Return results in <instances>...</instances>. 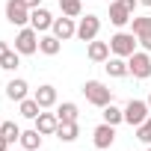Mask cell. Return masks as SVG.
<instances>
[{
    "label": "cell",
    "mask_w": 151,
    "mask_h": 151,
    "mask_svg": "<svg viewBox=\"0 0 151 151\" xmlns=\"http://www.w3.org/2000/svg\"><path fill=\"white\" fill-rule=\"evenodd\" d=\"M3 12H6V21H9L12 27H27L33 9L24 3V0H6V9H3Z\"/></svg>",
    "instance_id": "obj_4"
},
{
    "label": "cell",
    "mask_w": 151,
    "mask_h": 151,
    "mask_svg": "<svg viewBox=\"0 0 151 151\" xmlns=\"http://www.w3.org/2000/svg\"><path fill=\"white\" fill-rule=\"evenodd\" d=\"M98 33H101V18L98 15L89 12L86 18H80V24H77V39L80 42H95Z\"/></svg>",
    "instance_id": "obj_8"
},
{
    "label": "cell",
    "mask_w": 151,
    "mask_h": 151,
    "mask_svg": "<svg viewBox=\"0 0 151 151\" xmlns=\"http://www.w3.org/2000/svg\"><path fill=\"white\" fill-rule=\"evenodd\" d=\"M0 124H3V122H0Z\"/></svg>",
    "instance_id": "obj_36"
},
{
    "label": "cell",
    "mask_w": 151,
    "mask_h": 151,
    "mask_svg": "<svg viewBox=\"0 0 151 151\" xmlns=\"http://www.w3.org/2000/svg\"><path fill=\"white\" fill-rule=\"evenodd\" d=\"M145 151H151V145H148V148H145Z\"/></svg>",
    "instance_id": "obj_34"
},
{
    "label": "cell",
    "mask_w": 151,
    "mask_h": 151,
    "mask_svg": "<svg viewBox=\"0 0 151 151\" xmlns=\"http://www.w3.org/2000/svg\"><path fill=\"white\" fill-rule=\"evenodd\" d=\"M18 110H21V116H24V119H30V122H36V116L42 113V107H39V101H36V98H24V101L18 104Z\"/></svg>",
    "instance_id": "obj_22"
},
{
    "label": "cell",
    "mask_w": 151,
    "mask_h": 151,
    "mask_svg": "<svg viewBox=\"0 0 151 151\" xmlns=\"http://www.w3.org/2000/svg\"><path fill=\"white\" fill-rule=\"evenodd\" d=\"M127 68H130V74L136 80H148L151 77V56H148V50H133L127 56Z\"/></svg>",
    "instance_id": "obj_3"
},
{
    "label": "cell",
    "mask_w": 151,
    "mask_h": 151,
    "mask_svg": "<svg viewBox=\"0 0 151 151\" xmlns=\"http://www.w3.org/2000/svg\"><path fill=\"white\" fill-rule=\"evenodd\" d=\"M33 98L39 101V107H42V110H47V107H56V86L45 83V86H39V89L33 92Z\"/></svg>",
    "instance_id": "obj_15"
},
{
    "label": "cell",
    "mask_w": 151,
    "mask_h": 151,
    "mask_svg": "<svg viewBox=\"0 0 151 151\" xmlns=\"http://www.w3.org/2000/svg\"><path fill=\"white\" fill-rule=\"evenodd\" d=\"M53 36L56 39H71V36H77V24H74V18H68V15H62V18H53Z\"/></svg>",
    "instance_id": "obj_11"
},
{
    "label": "cell",
    "mask_w": 151,
    "mask_h": 151,
    "mask_svg": "<svg viewBox=\"0 0 151 151\" xmlns=\"http://www.w3.org/2000/svg\"><path fill=\"white\" fill-rule=\"evenodd\" d=\"M56 127H59V119H56V113H39V116H36V130H39L42 136H50V133H56Z\"/></svg>",
    "instance_id": "obj_13"
},
{
    "label": "cell",
    "mask_w": 151,
    "mask_h": 151,
    "mask_svg": "<svg viewBox=\"0 0 151 151\" xmlns=\"http://www.w3.org/2000/svg\"><path fill=\"white\" fill-rule=\"evenodd\" d=\"M136 139H139V142H145V145H151V116L136 127Z\"/></svg>",
    "instance_id": "obj_27"
},
{
    "label": "cell",
    "mask_w": 151,
    "mask_h": 151,
    "mask_svg": "<svg viewBox=\"0 0 151 151\" xmlns=\"http://www.w3.org/2000/svg\"><path fill=\"white\" fill-rule=\"evenodd\" d=\"M24 3H27V6H30V9H36V6H39V3H42V0H24Z\"/></svg>",
    "instance_id": "obj_30"
},
{
    "label": "cell",
    "mask_w": 151,
    "mask_h": 151,
    "mask_svg": "<svg viewBox=\"0 0 151 151\" xmlns=\"http://www.w3.org/2000/svg\"><path fill=\"white\" fill-rule=\"evenodd\" d=\"M130 18H133V15L119 3V0H113V3H110V24H113V27H119V30H122L124 24H130Z\"/></svg>",
    "instance_id": "obj_16"
},
{
    "label": "cell",
    "mask_w": 151,
    "mask_h": 151,
    "mask_svg": "<svg viewBox=\"0 0 151 151\" xmlns=\"http://www.w3.org/2000/svg\"><path fill=\"white\" fill-rule=\"evenodd\" d=\"M18 65H21V53L18 50H9L3 59H0V68H6V71H15Z\"/></svg>",
    "instance_id": "obj_26"
},
{
    "label": "cell",
    "mask_w": 151,
    "mask_h": 151,
    "mask_svg": "<svg viewBox=\"0 0 151 151\" xmlns=\"http://www.w3.org/2000/svg\"><path fill=\"white\" fill-rule=\"evenodd\" d=\"M148 116H151V110H148V101L130 98V101L124 104V122H127L130 127H139V124H142Z\"/></svg>",
    "instance_id": "obj_6"
},
{
    "label": "cell",
    "mask_w": 151,
    "mask_h": 151,
    "mask_svg": "<svg viewBox=\"0 0 151 151\" xmlns=\"http://www.w3.org/2000/svg\"><path fill=\"white\" fill-rule=\"evenodd\" d=\"M83 95H86V101L92 104V107H107V104H113V89H107L101 80H86L83 83Z\"/></svg>",
    "instance_id": "obj_1"
},
{
    "label": "cell",
    "mask_w": 151,
    "mask_h": 151,
    "mask_svg": "<svg viewBox=\"0 0 151 151\" xmlns=\"http://www.w3.org/2000/svg\"><path fill=\"white\" fill-rule=\"evenodd\" d=\"M77 116H80V110H77L74 101H62V104L56 107V119H59V122H77Z\"/></svg>",
    "instance_id": "obj_20"
},
{
    "label": "cell",
    "mask_w": 151,
    "mask_h": 151,
    "mask_svg": "<svg viewBox=\"0 0 151 151\" xmlns=\"http://www.w3.org/2000/svg\"><path fill=\"white\" fill-rule=\"evenodd\" d=\"M59 9L68 18H80L83 15V3H80V0H59Z\"/></svg>",
    "instance_id": "obj_24"
},
{
    "label": "cell",
    "mask_w": 151,
    "mask_h": 151,
    "mask_svg": "<svg viewBox=\"0 0 151 151\" xmlns=\"http://www.w3.org/2000/svg\"><path fill=\"white\" fill-rule=\"evenodd\" d=\"M21 151H24V148H21Z\"/></svg>",
    "instance_id": "obj_37"
},
{
    "label": "cell",
    "mask_w": 151,
    "mask_h": 151,
    "mask_svg": "<svg viewBox=\"0 0 151 151\" xmlns=\"http://www.w3.org/2000/svg\"><path fill=\"white\" fill-rule=\"evenodd\" d=\"M6 53H9V45H6V42H3V39H0V59H3V56H6Z\"/></svg>",
    "instance_id": "obj_29"
},
{
    "label": "cell",
    "mask_w": 151,
    "mask_h": 151,
    "mask_svg": "<svg viewBox=\"0 0 151 151\" xmlns=\"http://www.w3.org/2000/svg\"><path fill=\"white\" fill-rule=\"evenodd\" d=\"M0 151H9V142H6L3 136H0Z\"/></svg>",
    "instance_id": "obj_31"
},
{
    "label": "cell",
    "mask_w": 151,
    "mask_h": 151,
    "mask_svg": "<svg viewBox=\"0 0 151 151\" xmlns=\"http://www.w3.org/2000/svg\"><path fill=\"white\" fill-rule=\"evenodd\" d=\"M30 27H33L36 33H47V30L53 27V15H50L45 6H36V9L30 12Z\"/></svg>",
    "instance_id": "obj_10"
},
{
    "label": "cell",
    "mask_w": 151,
    "mask_h": 151,
    "mask_svg": "<svg viewBox=\"0 0 151 151\" xmlns=\"http://www.w3.org/2000/svg\"><path fill=\"white\" fill-rule=\"evenodd\" d=\"M107 3H113V0H107Z\"/></svg>",
    "instance_id": "obj_35"
},
{
    "label": "cell",
    "mask_w": 151,
    "mask_h": 151,
    "mask_svg": "<svg viewBox=\"0 0 151 151\" xmlns=\"http://www.w3.org/2000/svg\"><path fill=\"white\" fill-rule=\"evenodd\" d=\"M15 50H18L21 56H33V53L39 50V33H36L30 24L18 30V36H15Z\"/></svg>",
    "instance_id": "obj_2"
},
{
    "label": "cell",
    "mask_w": 151,
    "mask_h": 151,
    "mask_svg": "<svg viewBox=\"0 0 151 151\" xmlns=\"http://www.w3.org/2000/svg\"><path fill=\"white\" fill-rule=\"evenodd\" d=\"M104 122L113 124V127L122 124V122H124V110H119L116 104H107V107H104Z\"/></svg>",
    "instance_id": "obj_25"
},
{
    "label": "cell",
    "mask_w": 151,
    "mask_h": 151,
    "mask_svg": "<svg viewBox=\"0 0 151 151\" xmlns=\"http://www.w3.org/2000/svg\"><path fill=\"white\" fill-rule=\"evenodd\" d=\"M92 142H95V148H98V151H107V148L116 142V127H113V124H107V122H104V124H98V127H95V133H92Z\"/></svg>",
    "instance_id": "obj_9"
},
{
    "label": "cell",
    "mask_w": 151,
    "mask_h": 151,
    "mask_svg": "<svg viewBox=\"0 0 151 151\" xmlns=\"http://www.w3.org/2000/svg\"><path fill=\"white\" fill-rule=\"evenodd\" d=\"M145 101H148V110H151V95H148V98H145Z\"/></svg>",
    "instance_id": "obj_33"
},
{
    "label": "cell",
    "mask_w": 151,
    "mask_h": 151,
    "mask_svg": "<svg viewBox=\"0 0 151 151\" xmlns=\"http://www.w3.org/2000/svg\"><path fill=\"white\" fill-rule=\"evenodd\" d=\"M56 136L62 139V142H74L80 136V127H77V122H59V127H56Z\"/></svg>",
    "instance_id": "obj_21"
},
{
    "label": "cell",
    "mask_w": 151,
    "mask_h": 151,
    "mask_svg": "<svg viewBox=\"0 0 151 151\" xmlns=\"http://www.w3.org/2000/svg\"><path fill=\"white\" fill-rule=\"evenodd\" d=\"M104 68H107L110 77H127V74H130V68H127V59H124V56H110V59L104 62Z\"/></svg>",
    "instance_id": "obj_17"
},
{
    "label": "cell",
    "mask_w": 151,
    "mask_h": 151,
    "mask_svg": "<svg viewBox=\"0 0 151 151\" xmlns=\"http://www.w3.org/2000/svg\"><path fill=\"white\" fill-rule=\"evenodd\" d=\"M136 45H139L136 36H133V33H124V30H119V33L110 39V50H113V56H124V59L136 50Z\"/></svg>",
    "instance_id": "obj_5"
},
{
    "label": "cell",
    "mask_w": 151,
    "mask_h": 151,
    "mask_svg": "<svg viewBox=\"0 0 151 151\" xmlns=\"http://www.w3.org/2000/svg\"><path fill=\"white\" fill-rule=\"evenodd\" d=\"M0 136H3V139L12 145V142H18V139H21V127H18L15 122H3V124H0Z\"/></svg>",
    "instance_id": "obj_23"
},
{
    "label": "cell",
    "mask_w": 151,
    "mask_h": 151,
    "mask_svg": "<svg viewBox=\"0 0 151 151\" xmlns=\"http://www.w3.org/2000/svg\"><path fill=\"white\" fill-rule=\"evenodd\" d=\"M18 142H21L24 151H39V148H42V133H39L36 127H33V130H21V139H18Z\"/></svg>",
    "instance_id": "obj_18"
},
{
    "label": "cell",
    "mask_w": 151,
    "mask_h": 151,
    "mask_svg": "<svg viewBox=\"0 0 151 151\" xmlns=\"http://www.w3.org/2000/svg\"><path fill=\"white\" fill-rule=\"evenodd\" d=\"M59 47H62V39H56L53 33L39 39V50H42L45 56H56V53H59Z\"/></svg>",
    "instance_id": "obj_19"
},
{
    "label": "cell",
    "mask_w": 151,
    "mask_h": 151,
    "mask_svg": "<svg viewBox=\"0 0 151 151\" xmlns=\"http://www.w3.org/2000/svg\"><path fill=\"white\" fill-rule=\"evenodd\" d=\"M130 24H133V30H130V33L136 36L139 47L151 53V18H148V15H139V18H130Z\"/></svg>",
    "instance_id": "obj_7"
},
{
    "label": "cell",
    "mask_w": 151,
    "mask_h": 151,
    "mask_svg": "<svg viewBox=\"0 0 151 151\" xmlns=\"http://www.w3.org/2000/svg\"><path fill=\"white\" fill-rule=\"evenodd\" d=\"M6 98L15 101V104H21L24 98H30V86H27V80H21V77L9 80V83H6Z\"/></svg>",
    "instance_id": "obj_12"
},
{
    "label": "cell",
    "mask_w": 151,
    "mask_h": 151,
    "mask_svg": "<svg viewBox=\"0 0 151 151\" xmlns=\"http://www.w3.org/2000/svg\"><path fill=\"white\" fill-rule=\"evenodd\" d=\"M110 53H113V50H110V42H98V39H95V42H89V47H86V56H89L92 62H107Z\"/></svg>",
    "instance_id": "obj_14"
},
{
    "label": "cell",
    "mask_w": 151,
    "mask_h": 151,
    "mask_svg": "<svg viewBox=\"0 0 151 151\" xmlns=\"http://www.w3.org/2000/svg\"><path fill=\"white\" fill-rule=\"evenodd\" d=\"M119 3H122V6H124V9H127V12L133 15V9L139 6V0H119Z\"/></svg>",
    "instance_id": "obj_28"
},
{
    "label": "cell",
    "mask_w": 151,
    "mask_h": 151,
    "mask_svg": "<svg viewBox=\"0 0 151 151\" xmlns=\"http://www.w3.org/2000/svg\"><path fill=\"white\" fill-rule=\"evenodd\" d=\"M139 6H151V0H139Z\"/></svg>",
    "instance_id": "obj_32"
}]
</instances>
